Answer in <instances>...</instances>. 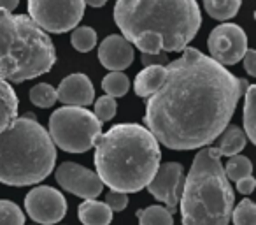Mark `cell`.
Instances as JSON below:
<instances>
[{"mask_svg":"<svg viewBox=\"0 0 256 225\" xmlns=\"http://www.w3.org/2000/svg\"><path fill=\"white\" fill-rule=\"evenodd\" d=\"M56 181L67 192L84 199H95L102 192V179L98 174L76 162H64L56 169Z\"/></svg>","mask_w":256,"mask_h":225,"instance_id":"obj_12","label":"cell"},{"mask_svg":"<svg viewBox=\"0 0 256 225\" xmlns=\"http://www.w3.org/2000/svg\"><path fill=\"white\" fill-rule=\"evenodd\" d=\"M56 148L32 113L16 118L0 132V183L28 186L53 172Z\"/></svg>","mask_w":256,"mask_h":225,"instance_id":"obj_4","label":"cell"},{"mask_svg":"<svg viewBox=\"0 0 256 225\" xmlns=\"http://www.w3.org/2000/svg\"><path fill=\"white\" fill-rule=\"evenodd\" d=\"M70 43L78 51L88 53L96 44V32L92 27H79V29H74V32H72V36H70Z\"/></svg>","mask_w":256,"mask_h":225,"instance_id":"obj_24","label":"cell"},{"mask_svg":"<svg viewBox=\"0 0 256 225\" xmlns=\"http://www.w3.org/2000/svg\"><path fill=\"white\" fill-rule=\"evenodd\" d=\"M234 225H256V206L251 199H242L235 209H232Z\"/></svg>","mask_w":256,"mask_h":225,"instance_id":"obj_25","label":"cell"},{"mask_svg":"<svg viewBox=\"0 0 256 225\" xmlns=\"http://www.w3.org/2000/svg\"><path fill=\"white\" fill-rule=\"evenodd\" d=\"M84 0H28V15L44 32L76 29L84 15Z\"/></svg>","mask_w":256,"mask_h":225,"instance_id":"obj_8","label":"cell"},{"mask_svg":"<svg viewBox=\"0 0 256 225\" xmlns=\"http://www.w3.org/2000/svg\"><path fill=\"white\" fill-rule=\"evenodd\" d=\"M164 85L148 99L144 123L170 150L210 144L235 113L249 83L196 48L165 65Z\"/></svg>","mask_w":256,"mask_h":225,"instance_id":"obj_1","label":"cell"},{"mask_svg":"<svg viewBox=\"0 0 256 225\" xmlns=\"http://www.w3.org/2000/svg\"><path fill=\"white\" fill-rule=\"evenodd\" d=\"M0 225H25V214L18 204L0 199Z\"/></svg>","mask_w":256,"mask_h":225,"instance_id":"obj_26","label":"cell"},{"mask_svg":"<svg viewBox=\"0 0 256 225\" xmlns=\"http://www.w3.org/2000/svg\"><path fill=\"white\" fill-rule=\"evenodd\" d=\"M118 111V104L116 99L110 95H102L98 100L95 102V111H93V115L98 118V122H109V120L114 118Z\"/></svg>","mask_w":256,"mask_h":225,"instance_id":"obj_28","label":"cell"},{"mask_svg":"<svg viewBox=\"0 0 256 225\" xmlns=\"http://www.w3.org/2000/svg\"><path fill=\"white\" fill-rule=\"evenodd\" d=\"M165 74H167L165 65H148V67H144V71L137 74L134 90L139 97L148 99L164 85Z\"/></svg>","mask_w":256,"mask_h":225,"instance_id":"obj_15","label":"cell"},{"mask_svg":"<svg viewBox=\"0 0 256 225\" xmlns=\"http://www.w3.org/2000/svg\"><path fill=\"white\" fill-rule=\"evenodd\" d=\"M179 200L182 225H228L235 195L218 148H204L196 153Z\"/></svg>","mask_w":256,"mask_h":225,"instance_id":"obj_5","label":"cell"},{"mask_svg":"<svg viewBox=\"0 0 256 225\" xmlns=\"http://www.w3.org/2000/svg\"><path fill=\"white\" fill-rule=\"evenodd\" d=\"M224 174H226L228 179L232 181H238L240 178H246V176H251L252 172V164L248 157H242V155H232L228 158L226 165L223 167Z\"/></svg>","mask_w":256,"mask_h":225,"instance_id":"obj_23","label":"cell"},{"mask_svg":"<svg viewBox=\"0 0 256 225\" xmlns=\"http://www.w3.org/2000/svg\"><path fill=\"white\" fill-rule=\"evenodd\" d=\"M30 100H32V104H36L37 107H51L58 100L56 90L51 85L40 83V85H36L30 90Z\"/></svg>","mask_w":256,"mask_h":225,"instance_id":"obj_27","label":"cell"},{"mask_svg":"<svg viewBox=\"0 0 256 225\" xmlns=\"http://www.w3.org/2000/svg\"><path fill=\"white\" fill-rule=\"evenodd\" d=\"M182 183H184L182 165L178 162H167L158 165L154 176L148 183V190L154 199L167 204V209L174 214L181 197Z\"/></svg>","mask_w":256,"mask_h":225,"instance_id":"obj_11","label":"cell"},{"mask_svg":"<svg viewBox=\"0 0 256 225\" xmlns=\"http://www.w3.org/2000/svg\"><path fill=\"white\" fill-rule=\"evenodd\" d=\"M244 93V134L251 143L256 144V86L249 85Z\"/></svg>","mask_w":256,"mask_h":225,"instance_id":"obj_20","label":"cell"},{"mask_svg":"<svg viewBox=\"0 0 256 225\" xmlns=\"http://www.w3.org/2000/svg\"><path fill=\"white\" fill-rule=\"evenodd\" d=\"M162 160L156 137L139 123H120L95 141V167L104 185L123 193L140 192Z\"/></svg>","mask_w":256,"mask_h":225,"instance_id":"obj_2","label":"cell"},{"mask_svg":"<svg viewBox=\"0 0 256 225\" xmlns=\"http://www.w3.org/2000/svg\"><path fill=\"white\" fill-rule=\"evenodd\" d=\"M82 225H109L112 221V211L106 202L95 199H86L78 209Z\"/></svg>","mask_w":256,"mask_h":225,"instance_id":"obj_16","label":"cell"},{"mask_svg":"<svg viewBox=\"0 0 256 225\" xmlns=\"http://www.w3.org/2000/svg\"><path fill=\"white\" fill-rule=\"evenodd\" d=\"M114 22L130 44L142 34L154 32L164 41L165 53H174L195 39L202 15L196 0H118Z\"/></svg>","mask_w":256,"mask_h":225,"instance_id":"obj_3","label":"cell"},{"mask_svg":"<svg viewBox=\"0 0 256 225\" xmlns=\"http://www.w3.org/2000/svg\"><path fill=\"white\" fill-rule=\"evenodd\" d=\"M98 60L109 71H124L134 62V48L123 36H109L100 43Z\"/></svg>","mask_w":256,"mask_h":225,"instance_id":"obj_13","label":"cell"},{"mask_svg":"<svg viewBox=\"0 0 256 225\" xmlns=\"http://www.w3.org/2000/svg\"><path fill=\"white\" fill-rule=\"evenodd\" d=\"M18 4H20V0H0V9H2V11L12 13L18 8Z\"/></svg>","mask_w":256,"mask_h":225,"instance_id":"obj_33","label":"cell"},{"mask_svg":"<svg viewBox=\"0 0 256 225\" xmlns=\"http://www.w3.org/2000/svg\"><path fill=\"white\" fill-rule=\"evenodd\" d=\"M18 118V97L12 86L0 78V132Z\"/></svg>","mask_w":256,"mask_h":225,"instance_id":"obj_17","label":"cell"},{"mask_svg":"<svg viewBox=\"0 0 256 225\" xmlns=\"http://www.w3.org/2000/svg\"><path fill=\"white\" fill-rule=\"evenodd\" d=\"M48 134L60 150L84 153L95 146L96 137L102 134V122L86 107L65 106L51 115Z\"/></svg>","mask_w":256,"mask_h":225,"instance_id":"obj_7","label":"cell"},{"mask_svg":"<svg viewBox=\"0 0 256 225\" xmlns=\"http://www.w3.org/2000/svg\"><path fill=\"white\" fill-rule=\"evenodd\" d=\"M56 51L50 36L26 15L0 9V78L23 83L53 69Z\"/></svg>","mask_w":256,"mask_h":225,"instance_id":"obj_6","label":"cell"},{"mask_svg":"<svg viewBox=\"0 0 256 225\" xmlns=\"http://www.w3.org/2000/svg\"><path fill=\"white\" fill-rule=\"evenodd\" d=\"M58 100L67 106L86 107L95 99V88L86 74H70L60 83L56 90Z\"/></svg>","mask_w":256,"mask_h":225,"instance_id":"obj_14","label":"cell"},{"mask_svg":"<svg viewBox=\"0 0 256 225\" xmlns=\"http://www.w3.org/2000/svg\"><path fill=\"white\" fill-rule=\"evenodd\" d=\"M210 58L221 65H235L248 50V36L235 23H223L209 34L207 39Z\"/></svg>","mask_w":256,"mask_h":225,"instance_id":"obj_9","label":"cell"},{"mask_svg":"<svg viewBox=\"0 0 256 225\" xmlns=\"http://www.w3.org/2000/svg\"><path fill=\"white\" fill-rule=\"evenodd\" d=\"M25 209L37 223L54 225L67 214V200L53 186H36L25 197Z\"/></svg>","mask_w":256,"mask_h":225,"instance_id":"obj_10","label":"cell"},{"mask_svg":"<svg viewBox=\"0 0 256 225\" xmlns=\"http://www.w3.org/2000/svg\"><path fill=\"white\" fill-rule=\"evenodd\" d=\"M139 225H174V216L167 207L150 206L146 209L137 211Z\"/></svg>","mask_w":256,"mask_h":225,"instance_id":"obj_21","label":"cell"},{"mask_svg":"<svg viewBox=\"0 0 256 225\" xmlns=\"http://www.w3.org/2000/svg\"><path fill=\"white\" fill-rule=\"evenodd\" d=\"M106 204L110 207V211H123L124 207L128 206V197H126V193H123V192H116V190H110L109 193H107V197H106Z\"/></svg>","mask_w":256,"mask_h":225,"instance_id":"obj_29","label":"cell"},{"mask_svg":"<svg viewBox=\"0 0 256 225\" xmlns=\"http://www.w3.org/2000/svg\"><path fill=\"white\" fill-rule=\"evenodd\" d=\"M84 4L92 6V8H102L107 4V0H84Z\"/></svg>","mask_w":256,"mask_h":225,"instance_id":"obj_34","label":"cell"},{"mask_svg":"<svg viewBox=\"0 0 256 225\" xmlns=\"http://www.w3.org/2000/svg\"><path fill=\"white\" fill-rule=\"evenodd\" d=\"M242 62H244V67H246V71H248V74L256 76V51L246 50L244 57H242Z\"/></svg>","mask_w":256,"mask_h":225,"instance_id":"obj_31","label":"cell"},{"mask_svg":"<svg viewBox=\"0 0 256 225\" xmlns=\"http://www.w3.org/2000/svg\"><path fill=\"white\" fill-rule=\"evenodd\" d=\"M235 183H237V190L240 193H244V195L252 193L254 185H256V181H254V178H252V176H246V178H240L238 181H235Z\"/></svg>","mask_w":256,"mask_h":225,"instance_id":"obj_32","label":"cell"},{"mask_svg":"<svg viewBox=\"0 0 256 225\" xmlns=\"http://www.w3.org/2000/svg\"><path fill=\"white\" fill-rule=\"evenodd\" d=\"M142 64L144 67H148V65H167L168 60H167V55H165V51H162V53H142Z\"/></svg>","mask_w":256,"mask_h":225,"instance_id":"obj_30","label":"cell"},{"mask_svg":"<svg viewBox=\"0 0 256 225\" xmlns=\"http://www.w3.org/2000/svg\"><path fill=\"white\" fill-rule=\"evenodd\" d=\"M102 88L110 97H123L130 88V79L121 71H112L102 79Z\"/></svg>","mask_w":256,"mask_h":225,"instance_id":"obj_22","label":"cell"},{"mask_svg":"<svg viewBox=\"0 0 256 225\" xmlns=\"http://www.w3.org/2000/svg\"><path fill=\"white\" fill-rule=\"evenodd\" d=\"M218 137H220L218 151H220L221 157H223V155L224 157H232V155L240 153L246 148V141H248L244 130L235 125H226L224 130Z\"/></svg>","mask_w":256,"mask_h":225,"instance_id":"obj_18","label":"cell"},{"mask_svg":"<svg viewBox=\"0 0 256 225\" xmlns=\"http://www.w3.org/2000/svg\"><path fill=\"white\" fill-rule=\"evenodd\" d=\"M242 0H204V8L207 15L220 22L232 20L240 9Z\"/></svg>","mask_w":256,"mask_h":225,"instance_id":"obj_19","label":"cell"}]
</instances>
